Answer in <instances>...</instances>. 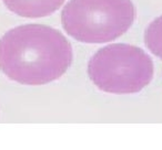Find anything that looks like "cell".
<instances>
[{
  "label": "cell",
  "mask_w": 162,
  "mask_h": 150,
  "mask_svg": "<svg viewBox=\"0 0 162 150\" xmlns=\"http://www.w3.org/2000/svg\"><path fill=\"white\" fill-rule=\"evenodd\" d=\"M4 6L24 18H44L52 15L66 0H2Z\"/></svg>",
  "instance_id": "4"
},
{
  "label": "cell",
  "mask_w": 162,
  "mask_h": 150,
  "mask_svg": "<svg viewBox=\"0 0 162 150\" xmlns=\"http://www.w3.org/2000/svg\"><path fill=\"white\" fill-rule=\"evenodd\" d=\"M132 0H69L61 12V24L82 43H109L122 37L135 23Z\"/></svg>",
  "instance_id": "2"
},
{
  "label": "cell",
  "mask_w": 162,
  "mask_h": 150,
  "mask_svg": "<svg viewBox=\"0 0 162 150\" xmlns=\"http://www.w3.org/2000/svg\"><path fill=\"white\" fill-rule=\"evenodd\" d=\"M91 82L102 92L128 95L141 92L154 77L153 60L139 46L112 43L97 51L88 63Z\"/></svg>",
  "instance_id": "3"
},
{
  "label": "cell",
  "mask_w": 162,
  "mask_h": 150,
  "mask_svg": "<svg viewBox=\"0 0 162 150\" xmlns=\"http://www.w3.org/2000/svg\"><path fill=\"white\" fill-rule=\"evenodd\" d=\"M144 43L151 53L162 61V15L151 21L146 27Z\"/></svg>",
  "instance_id": "5"
},
{
  "label": "cell",
  "mask_w": 162,
  "mask_h": 150,
  "mask_svg": "<svg viewBox=\"0 0 162 150\" xmlns=\"http://www.w3.org/2000/svg\"><path fill=\"white\" fill-rule=\"evenodd\" d=\"M73 60L68 39L55 28L26 24L9 30L0 39V70L24 85L57 81Z\"/></svg>",
  "instance_id": "1"
}]
</instances>
